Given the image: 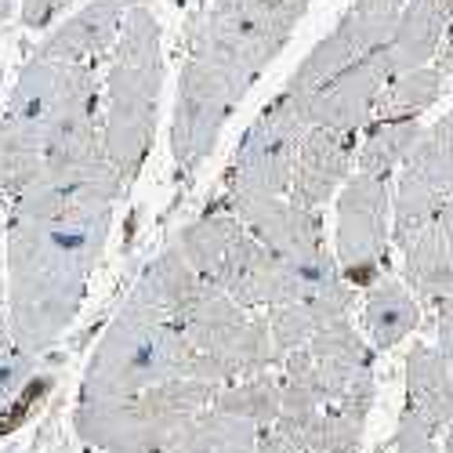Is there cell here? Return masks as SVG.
<instances>
[{"label":"cell","mask_w":453,"mask_h":453,"mask_svg":"<svg viewBox=\"0 0 453 453\" xmlns=\"http://www.w3.org/2000/svg\"><path fill=\"white\" fill-rule=\"evenodd\" d=\"M102 117L98 65L29 55L0 117V193L15 200L51 171L102 160Z\"/></svg>","instance_id":"cell-1"},{"label":"cell","mask_w":453,"mask_h":453,"mask_svg":"<svg viewBox=\"0 0 453 453\" xmlns=\"http://www.w3.org/2000/svg\"><path fill=\"white\" fill-rule=\"evenodd\" d=\"M109 229L112 211L77 218L8 211V326L29 359L44 356L81 316Z\"/></svg>","instance_id":"cell-2"},{"label":"cell","mask_w":453,"mask_h":453,"mask_svg":"<svg viewBox=\"0 0 453 453\" xmlns=\"http://www.w3.org/2000/svg\"><path fill=\"white\" fill-rule=\"evenodd\" d=\"M105 73V117H102V153L109 167L131 188L153 153L164 95V29L145 0H134L117 48L109 51Z\"/></svg>","instance_id":"cell-3"},{"label":"cell","mask_w":453,"mask_h":453,"mask_svg":"<svg viewBox=\"0 0 453 453\" xmlns=\"http://www.w3.org/2000/svg\"><path fill=\"white\" fill-rule=\"evenodd\" d=\"M196 349L185 342L178 323L142 283H134L84 366L81 403L124 399L178 377H196Z\"/></svg>","instance_id":"cell-4"},{"label":"cell","mask_w":453,"mask_h":453,"mask_svg":"<svg viewBox=\"0 0 453 453\" xmlns=\"http://www.w3.org/2000/svg\"><path fill=\"white\" fill-rule=\"evenodd\" d=\"M218 395V385L178 377L138 395L77 403L73 432L91 449L102 453H171L185 428L196 421Z\"/></svg>","instance_id":"cell-5"},{"label":"cell","mask_w":453,"mask_h":453,"mask_svg":"<svg viewBox=\"0 0 453 453\" xmlns=\"http://www.w3.org/2000/svg\"><path fill=\"white\" fill-rule=\"evenodd\" d=\"M312 0H211L185 22L181 48L229 73L247 91L290 44Z\"/></svg>","instance_id":"cell-6"},{"label":"cell","mask_w":453,"mask_h":453,"mask_svg":"<svg viewBox=\"0 0 453 453\" xmlns=\"http://www.w3.org/2000/svg\"><path fill=\"white\" fill-rule=\"evenodd\" d=\"M185 342L196 349V381L207 385H236L247 377L269 373L280 366V356L273 349L269 319L240 309L233 297H225L218 287L203 294L181 319H174Z\"/></svg>","instance_id":"cell-7"},{"label":"cell","mask_w":453,"mask_h":453,"mask_svg":"<svg viewBox=\"0 0 453 453\" xmlns=\"http://www.w3.org/2000/svg\"><path fill=\"white\" fill-rule=\"evenodd\" d=\"M247 95L250 91L236 84L229 73H221L214 62L196 51H185L171 112V160L181 185L193 181V174L207 164L225 124L233 120V112Z\"/></svg>","instance_id":"cell-8"},{"label":"cell","mask_w":453,"mask_h":453,"mask_svg":"<svg viewBox=\"0 0 453 453\" xmlns=\"http://www.w3.org/2000/svg\"><path fill=\"white\" fill-rule=\"evenodd\" d=\"M392 250V178L356 171L337 193L334 257L345 283L370 290L388 276Z\"/></svg>","instance_id":"cell-9"},{"label":"cell","mask_w":453,"mask_h":453,"mask_svg":"<svg viewBox=\"0 0 453 453\" xmlns=\"http://www.w3.org/2000/svg\"><path fill=\"white\" fill-rule=\"evenodd\" d=\"M309 124L301 120L294 102L280 91L243 131L236 157L225 171V196H290L297 149Z\"/></svg>","instance_id":"cell-10"},{"label":"cell","mask_w":453,"mask_h":453,"mask_svg":"<svg viewBox=\"0 0 453 453\" xmlns=\"http://www.w3.org/2000/svg\"><path fill=\"white\" fill-rule=\"evenodd\" d=\"M377 352L366 337L352 326V319H337L312 334L305 349L290 352L280 363V377L287 385L309 392L319 406L342 403L356 385H363L373 373Z\"/></svg>","instance_id":"cell-11"},{"label":"cell","mask_w":453,"mask_h":453,"mask_svg":"<svg viewBox=\"0 0 453 453\" xmlns=\"http://www.w3.org/2000/svg\"><path fill=\"white\" fill-rule=\"evenodd\" d=\"M392 73L381 51H373L359 62H352L349 69H342L330 84H323L319 91L305 95V98H290L294 109L301 112V120L309 127H330V131H349V134H363L373 124V109L381 102V91L388 88Z\"/></svg>","instance_id":"cell-12"},{"label":"cell","mask_w":453,"mask_h":453,"mask_svg":"<svg viewBox=\"0 0 453 453\" xmlns=\"http://www.w3.org/2000/svg\"><path fill=\"white\" fill-rule=\"evenodd\" d=\"M218 203L229 207L243 221V229L269 254H276L283 265H301V261L326 250L319 211L297 207L290 196H225L221 193Z\"/></svg>","instance_id":"cell-13"},{"label":"cell","mask_w":453,"mask_h":453,"mask_svg":"<svg viewBox=\"0 0 453 453\" xmlns=\"http://www.w3.org/2000/svg\"><path fill=\"white\" fill-rule=\"evenodd\" d=\"M356 153H359V134L309 127L305 142L297 149L290 200L309 211H319L330 200H337L345 181L356 174Z\"/></svg>","instance_id":"cell-14"},{"label":"cell","mask_w":453,"mask_h":453,"mask_svg":"<svg viewBox=\"0 0 453 453\" xmlns=\"http://www.w3.org/2000/svg\"><path fill=\"white\" fill-rule=\"evenodd\" d=\"M225 297H233L240 309L247 312H257V309H276L287 301V287H290V276H287V265L261 247L247 229L236 233V240L225 250L221 265L211 280Z\"/></svg>","instance_id":"cell-15"},{"label":"cell","mask_w":453,"mask_h":453,"mask_svg":"<svg viewBox=\"0 0 453 453\" xmlns=\"http://www.w3.org/2000/svg\"><path fill=\"white\" fill-rule=\"evenodd\" d=\"M134 0H95V4L73 12L62 26H55L41 44L33 48L36 58L69 62V65H98L117 48V36Z\"/></svg>","instance_id":"cell-16"},{"label":"cell","mask_w":453,"mask_h":453,"mask_svg":"<svg viewBox=\"0 0 453 453\" xmlns=\"http://www.w3.org/2000/svg\"><path fill=\"white\" fill-rule=\"evenodd\" d=\"M449 22H453V15L446 8V0H406L392 41L381 48L392 77H403V73H413L421 65H432L442 51Z\"/></svg>","instance_id":"cell-17"},{"label":"cell","mask_w":453,"mask_h":453,"mask_svg":"<svg viewBox=\"0 0 453 453\" xmlns=\"http://www.w3.org/2000/svg\"><path fill=\"white\" fill-rule=\"evenodd\" d=\"M406 373V410L425 418L439 435L453 425V370L442 352L428 342H413L403 363Z\"/></svg>","instance_id":"cell-18"},{"label":"cell","mask_w":453,"mask_h":453,"mask_svg":"<svg viewBox=\"0 0 453 453\" xmlns=\"http://www.w3.org/2000/svg\"><path fill=\"white\" fill-rule=\"evenodd\" d=\"M425 312L421 301L410 294V287L395 276H385L363 290V337L373 352H392L399 349L410 334H418Z\"/></svg>","instance_id":"cell-19"},{"label":"cell","mask_w":453,"mask_h":453,"mask_svg":"<svg viewBox=\"0 0 453 453\" xmlns=\"http://www.w3.org/2000/svg\"><path fill=\"white\" fill-rule=\"evenodd\" d=\"M403 283L428 309H439L453 294V250L435 221L403 247Z\"/></svg>","instance_id":"cell-20"},{"label":"cell","mask_w":453,"mask_h":453,"mask_svg":"<svg viewBox=\"0 0 453 453\" xmlns=\"http://www.w3.org/2000/svg\"><path fill=\"white\" fill-rule=\"evenodd\" d=\"M425 134L421 120H388V124H370L359 134V153H356V171L377 174V178H395L410 153L418 149Z\"/></svg>","instance_id":"cell-21"},{"label":"cell","mask_w":453,"mask_h":453,"mask_svg":"<svg viewBox=\"0 0 453 453\" xmlns=\"http://www.w3.org/2000/svg\"><path fill=\"white\" fill-rule=\"evenodd\" d=\"M446 84V69L439 62L421 65L413 73H403V77H392L388 88L381 91V102L373 109V120L377 124H388V120H421L425 112L439 102Z\"/></svg>","instance_id":"cell-22"},{"label":"cell","mask_w":453,"mask_h":453,"mask_svg":"<svg viewBox=\"0 0 453 453\" xmlns=\"http://www.w3.org/2000/svg\"><path fill=\"white\" fill-rule=\"evenodd\" d=\"M214 410L221 413H233V418L254 425V428H273L283 413V385H280V373H257V377H247V381H236V385H225L218 388Z\"/></svg>","instance_id":"cell-23"},{"label":"cell","mask_w":453,"mask_h":453,"mask_svg":"<svg viewBox=\"0 0 453 453\" xmlns=\"http://www.w3.org/2000/svg\"><path fill=\"white\" fill-rule=\"evenodd\" d=\"M257 435L261 428L233 418V413H221L214 406H207L203 413H196V421L185 428V435L178 439V453H257Z\"/></svg>","instance_id":"cell-24"},{"label":"cell","mask_w":453,"mask_h":453,"mask_svg":"<svg viewBox=\"0 0 453 453\" xmlns=\"http://www.w3.org/2000/svg\"><path fill=\"white\" fill-rule=\"evenodd\" d=\"M403 8L406 0H352V8L337 19V29L349 36L356 55L366 58L392 41Z\"/></svg>","instance_id":"cell-25"},{"label":"cell","mask_w":453,"mask_h":453,"mask_svg":"<svg viewBox=\"0 0 453 453\" xmlns=\"http://www.w3.org/2000/svg\"><path fill=\"white\" fill-rule=\"evenodd\" d=\"M403 167L413 171L421 181H428L442 200L453 196V138H449L439 124L425 127L418 149H413L410 160H406Z\"/></svg>","instance_id":"cell-26"},{"label":"cell","mask_w":453,"mask_h":453,"mask_svg":"<svg viewBox=\"0 0 453 453\" xmlns=\"http://www.w3.org/2000/svg\"><path fill=\"white\" fill-rule=\"evenodd\" d=\"M33 377V359L15 345L12 326H8V294L4 283H0V406L12 403L26 381Z\"/></svg>","instance_id":"cell-27"},{"label":"cell","mask_w":453,"mask_h":453,"mask_svg":"<svg viewBox=\"0 0 453 453\" xmlns=\"http://www.w3.org/2000/svg\"><path fill=\"white\" fill-rule=\"evenodd\" d=\"M392 449L395 453H442L439 432L418 418L413 410H399V421H395V435H392Z\"/></svg>","instance_id":"cell-28"},{"label":"cell","mask_w":453,"mask_h":453,"mask_svg":"<svg viewBox=\"0 0 453 453\" xmlns=\"http://www.w3.org/2000/svg\"><path fill=\"white\" fill-rule=\"evenodd\" d=\"M51 385H55L51 377H29L26 388H22L12 403L0 406V435H12L15 428H22V421H26V418H33V410L48 399Z\"/></svg>","instance_id":"cell-29"},{"label":"cell","mask_w":453,"mask_h":453,"mask_svg":"<svg viewBox=\"0 0 453 453\" xmlns=\"http://www.w3.org/2000/svg\"><path fill=\"white\" fill-rule=\"evenodd\" d=\"M73 4H81V0H22V26L26 29H48Z\"/></svg>","instance_id":"cell-30"},{"label":"cell","mask_w":453,"mask_h":453,"mask_svg":"<svg viewBox=\"0 0 453 453\" xmlns=\"http://www.w3.org/2000/svg\"><path fill=\"white\" fill-rule=\"evenodd\" d=\"M435 349L442 352V359H446V363H449V370H453V326L435 323Z\"/></svg>","instance_id":"cell-31"},{"label":"cell","mask_w":453,"mask_h":453,"mask_svg":"<svg viewBox=\"0 0 453 453\" xmlns=\"http://www.w3.org/2000/svg\"><path fill=\"white\" fill-rule=\"evenodd\" d=\"M435 225H439V233L446 236V243H449V250H453V196L442 203V211H439Z\"/></svg>","instance_id":"cell-32"},{"label":"cell","mask_w":453,"mask_h":453,"mask_svg":"<svg viewBox=\"0 0 453 453\" xmlns=\"http://www.w3.org/2000/svg\"><path fill=\"white\" fill-rule=\"evenodd\" d=\"M435 62L446 69V81H449V88H453V22H449V33H446L442 51H439V58H435Z\"/></svg>","instance_id":"cell-33"},{"label":"cell","mask_w":453,"mask_h":453,"mask_svg":"<svg viewBox=\"0 0 453 453\" xmlns=\"http://www.w3.org/2000/svg\"><path fill=\"white\" fill-rule=\"evenodd\" d=\"M435 323H446V326H453V294L442 301V305L435 309Z\"/></svg>","instance_id":"cell-34"},{"label":"cell","mask_w":453,"mask_h":453,"mask_svg":"<svg viewBox=\"0 0 453 453\" xmlns=\"http://www.w3.org/2000/svg\"><path fill=\"white\" fill-rule=\"evenodd\" d=\"M435 124H439V127H442V131L453 138V109H446V112H442V117H439Z\"/></svg>","instance_id":"cell-35"},{"label":"cell","mask_w":453,"mask_h":453,"mask_svg":"<svg viewBox=\"0 0 453 453\" xmlns=\"http://www.w3.org/2000/svg\"><path fill=\"white\" fill-rule=\"evenodd\" d=\"M167 4H174V8H188V12H200V8H203V0H167Z\"/></svg>","instance_id":"cell-36"},{"label":"cell","mask_w":453,"mask_h":453,"mask_svg":"<svg viewBox=\"0 0 453 453\" xmlns=\"http://www.w3.org/2000/svg\"><path fill=\"white\" fill-rule=\"evenodd\" d=\"M442 453H453V425L442 432Z\"/></svg>","instance_id":"cell-37"},{"label":"cell","mask_w":453,"mask_h":453,"mask_svg":"<svg viewBox=\"0 0 453 453\" xmlns=\"http://www.w3.org/2000/svg\"><path fill=\"white\" fill-rule=\"evenodd\" d=\"M12 8H15V4H12V0H0V26H4V22H8Z\"/></svg>","instance_id":"cell-38"},{"label":"cell","mask_w":453,"mask_h":453,"mask_svg":"<svg viewBox=\"0 0 453 453\" xmlns=\"http://www.w3.org/2000/svg\"><path fill=\"white\" fill-rule=\"evenodd\" d=\"M446 8H449V15H453V0H446Z\"/></svg>","instance_id":"cell-39"},{"label":"cell","mask_w":453,"mask_h":453,"mask_svg":"<svg viewBox=\"0 0 453 453\" xmlns=\"http://www.w3.org/2000/svg\"><path fill=\"white\" fill-rule=\"evenodd\" d=\"M0 77H4V69H0Z\"/></svg>","instance_id":"cell-40"},{"label":"cell","mask_w":453,"mask_h":453,"mask_svg":"<svg viewBox=\"0 0 453 453\" xmlns=\"http://www.w3.org/2000/svg\"><path fill=\"white\" fill-rule=\"evenodd\" d=\"M171 453H178V449H171Z\"/></svg>","instance_id":"cell-41"}]
</instances>
